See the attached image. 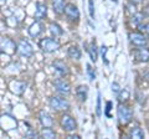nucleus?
Returning a JSON list of instances; mask_svg holds the SVG:
<instances>
[{"label":"nucleus","instance_id":"obj_30","mask_svg":"<svg viewBox=\"0 0 149 139\" xmlns=\"http://www.w3.org/2000/svg\"><path fill=\"white\" fill-rule=\"evenodd\" d=\"M8 24L13 26V27H15L17 25V20H16V17H9L8 19Z\"/></svg>","mask_w":149,"mask_h":139},{"label":"nucleus","instance_id":"obj_10","mask_svg":"<svg viewBox=\"0 0 149 139\" xmlns=\"http://www.w3.org/2000/svg\"><path fill=\"white\" fill-rule=\"evenodd\" d=\"M39 119H40V123L42 124L44 128H51L52 127V124H54L52 118H51V115L46 112V111H40Z\"/></svg>","mask_w":149,"mask_h":139},{"label":"nucleus","instance_id":"obj_24","mask_svg":"<svg viewBox=\"0 0 149 139\" xmlns=\"http://www.w3.org/2000/svg\"><path fill=\"white\" fill-rule=\"evenodd\" d=\"M129 98V92L127 90H122L119 92V95H118V101L119 102H124V101H127Z\"/></svg>","mask_w":149,"mask_h":139},{"label":"nucleus","instance_id":"obj_28","mask_svg":"<svg viewBox=\"0 0 149 139\" xmlns=\"http://www.w3.org/2000/svg\"><path fill=\"white\" fill-rule=\"evenodd\" d=\"M120 91H122V90H120V87H119V85H118L117 82H113V83H112V92H113L114 95L118 96Z\"/></svg>","mask_w":149,"mask_h":139},{"label":"nucleus","instance_id":"obj_22","mask_svg":"<svg viewBox=\"0 0 149 139\" xmlns=\"http://www.w3.org/2000/svg\"><path fill=\"white\" fill-rule=\"evenodd\" d=\"M88 54H90L91 61L96 62L97 61V47H96V42H92L90 45V49H88Z\"/></svg>","mask_w":149,"mask_h":139},{"label":"nucleus","instance_id":"obj_4","mask_svg":"<svg viewBox=\"0 0 149 139\" xmlns=\"http://www.w3.org/2000/svg\"><path fill=\"white\" fill-rule=\"evenodd\" d=\"M49 103L51 106V108H54L55 111H66L70 108L68 102L63 98H60V97H51Z\"/></svg>","mask_w":149,"mask_h":139},{"label":"nucleus","instance_id":"obj_3","mask_svg":"<svg viewBox=\"0 0 149 139\" xmlns=\"http://www.w3.org/2000/svg\"><path fill=\"white\" fill-rule=\"evenodd\" d=\"M117 114H118V119L120 124H128L132 120V112L127 106L119 104L118 109H117Z\"/></svg>","mask_w":149,"mask_h":139},{"label":"nucleus","instance_id":"obj_14","mask_svg":"<svg viewBox=\"0 0 149 139\" xmlns=\"http://www.w3.org/2000/svg\"><path fill=\"white\" fill-rule=\"evenodd\" d=\"M47 15V6L45 4H41V3H37L36 4V9H35V19L36 20H41L46 17Z\"/></svg>","mask_w":149,"mask_h":139},{"label":"nucleus","instance_id":"obj_27","mask_svg":"<svg viewBox=\"0 0 149 139\" xmlns=\"http://www.w3.org/2000/svg\"><path fill=\"white\" fill-rule=\"evenodd\" d=\"M88 11H90L91 19H95V5H93V0H88Z\"/></svg>","mask_w":149,"mask_h":139},{"label":"nucleus","instance_id":"obj_18","mask_svg":"<svg viewBox=\"0 0 149 139\" xmlns=\"http://www.w3.org/2000/svg\"><path fill=\"white\" fill-rule=\"evenodd\" d=\"M67 54L72 60H80L81 58V51H80V49H78L77 46H71V47L68 49Z\"/></svg>","mask_w":149,"mask_h":139},{"label":"nucleus","instance_id":"obj_32","mask_svg":"<svg viewBox=\"0 0 149 139\" xmlns=\"http://www.w3.org/2000/svg\"><path fill=\"white\" fill-rule=\"evenodd\" d=\"M111 108H112V102H107V107H106V112H104L107 117H111V114H109Z\"/></svg>","mask_w":149,"mask_h":139},{"label":"nucleus","instance_id":"obj_5","mask_svg":"<svg viewBox=\"0 0 149 139\" xmlns=\"http://www.w3.org/2000/svg\"><path fill=\"white\" fill-rule=\"evenodd\" d=\"M60 123H61V127L63 128V131H66V132H73L74 129H76V127H77L74 119L68 114H63L61 117Z\"/></svg>","mask_w":149,"mask_h":139},{"label":"nucleus","instance_id":"obj_9","mask_svg":"<svg viewBox=\"0 0 149 139\" xmlns=\"http://www.w3.org/2000/svg\"><path fill=\"white\" fill-rule=\"evenodd\" d=\"M17 49V46H15L14 41L10 40V39H6V38H1V51L8 55H11L15 52V50Z\"/></svg>","mask_w":149,"mask_h":139},{"label":"nucleus","instance_id":"obj_26","mask_svg":"<svg viewBox=\"0 0 149 139\" xmlns=\"http://www.w3.org/2000/svg\"><path fill=\"white\" fill-rule=\"evenodd\" d=\"M86 67H87V75H88V77H90V81H93L96 78L95 71H93V68L91 67V65H86Z\"/></svg>","mask_w":149,"mask_h":139},{"label":"nucleus","instance_id":"obj_2","mask_svg":"<svg viewBox=\"0 0 149 139\" xmlns=\"http://www.w3.org/2000/svg\"><path fill=\"white\" fill-rule=\"evenodd\" d=\"M16 46H17L16 52L20 55V56H22V57H31L32 55H34V49H32V46L27 42V41L20 40Z\"/></svg>","mask_w":149,"mask_h":139},{"label":"nucleus","instance_id":"obj_19","mask_svg":"<svg viewBox=\"0 0 149 139\" xmlns=\"http://www.w3.org/2000/svg\"><path fill=\"white\" fill-rule=\"evenodd\" d=\"M129 137L136 138V139H142V138H144V133L139 127H134V128H132V131H130Z\"/></svg>","mask_w":149,"mask_h":139},{"label":"nucleus","instance_id":"obj_8","mask_svg":"<svg viewBox=\"0 0 149 139\" xmlns=\"http://www.w3.org/2000/svg\"><path fill=\"white\" fill-rule=\"evenodd\" d=\"M55 88L58 93H61L63 96H67V95H70V92H71V86H70V83L66 82L65 80L55 81Z\"/></svg>","mask_w":149,"mask_h":139},{"label":"nucleus","instance_id":"obj_37","mask_svg":"<svg viewBox=\"0 0 149 139\" xmlns=\"http://www.w3.org/2000/svg\"><path fill=\"white\" fill-rule=\"evenodd\" d=\"M113 1H117V0H113Z\"/></svg>","mask_w":149,"mask_h":139},{"label":"nucleus","instance_id":"obj_1","mask_svg":"<svg viewBox=\"0 0 149 139\" xmlns=\"http://www.w3.org/2000/svg\"><path fill=\"white\" fill-rule=\"evenodd\" d=\"M40 49L44 51V52H55V51H57L60 49V42L57 40H55V39H51V38H45L40 41Z\"/></svg>","mask_w":149,"mask_h":139},{"label":"nucleus","instance_id":"obj_17","mask_svg":"<svg viewBox=\"0 0 149 139\" xmlns=\"http://www.w3.org/2000/svg\"><path fill=\"white\" fill-rule=\"evenodd\" d=\"M49 27H50V32L55 36V38H57V36H61L63 34V30L61 29V26H60L58 24H56V22H51Z\"/></svg>","mask_w":149,"mask_h":139},{"label":"nucleus","instance_id":"obj_29","mask_svg":"<svg viewBox=\"0 0 149 139\" xmlns=\"http://www.w3.org/2000/svg\"><path fill=\"white\" fill-rule=\"evenodd\" d=\"M106 52H107V47H106V46L103 45V46H102V47H101V54H102V58H103V62H104V63H108V60L106 58Z\"/></svg>","mask_w":149,"mask_h":139},{"label":"nucleus","instance_id":"obj_7","mask_svg":"<svg viewBox=\"0 0 149 139\" xmlns=\"http://www.w3.org/2000/svg\"><path fill=\"white\" fill-rule=\"evenodd\" d=\"M65 14L72 21H77L80 19V11H78V9L74 4H67L66 8H65Z\"/></svg>","mask_w":149,"mask_h":139},{"label":"nucleus","instance_id":"obj_31","mask_svg":"<svg viewBox=\"0 0 149 139\" xmlns=\"http://www.w3.org/2000/svg\"><path fill=\"white\" fill-rule=\"evenodd\" d=\"M37 136H39V134H37L36 132H34V131H31V129L25 134L26 138H37Z\"/></svg>","mask_w":149,"mask_h":139},{"label":"nucleus","instance_id":"obj_34","mask_svg":"<svg viewBox=\"0 0 149 139\" xmlns=\"http://www.w3.org/2000/svg\"><path fill=\"white\" fill-rule=\"evenodd\" d=\"M144 31L147 32V35H148V39H149V22H148V24H146V29H144Z\"/></svg>","mask_w":149,"mask_h":139},{"label":"nucleus","instance_id":"obj_36","mask_svg":"<svg viewBox=\"0 0 149 139\" xmlns=\"http://www.w3.org/2000/svg\"><path fill=\"white\" fill-rule=\"evenodd\" d=\"M6 0H1V5H4V3H5Z\"/></svg>","mask_w":149,"mask_h":139},{"label":"nucleus","instance_id":"obj_16","mask_svg":"<svg viewBox=\"0 0 149 139\" xmlns=\"http://www.w3.org/2000/svg\"><path fill=\"white\" fill-rule=\"evenodd\" d=\"M52 8H54V11L56 14L65 13V8H66L65 0H52Z\"/></svg>","mask_w":149,"mask_h":139},{"label":"nucleus","instance_id":"obj_13","mask_svg":"<svg viewBox=\"0 0 149 139\" xmlns=\"http://www.w3.org/2000/svg\"><path fill=\"white\" fill-rule=\"evenodd\" d=\"M10 90L13 93L21 95V93H24V91L26 90V83L20 82V81H13L10 83Z\"/></svg>","mask_w":149,"mask_h":139},{"label":"nucleus","instance_id":"obj_25","mask_svg":"<svg viewBox=\"0 0 149 139\" xmlns=\"http://www.w3.org/2000/svg\"><path fill=\"white\" fill-rule=\"evenodd\" d=\"M96 114H97V117H101V93L97 95V104H96Z\"/></svg>","mask_w":149,"mask_h":139},{"label":"nucleus","instance_id":"obj_12","mask_svg":"<svg viewBox=\"0 0 149 139\" xmlns=\"http://www.w3.org/2000/svg\"><path fill=\"white\" fill-rule=\"evenodd\" d=\"M52 67H54V70L58 73L60 76H66V75H68V72H70L68 71V67L65 65V62L60 61V60L52 62Z\"/></svg>","mask_w":149,"mask_h":139},{"label":"nucleus","instance_id":"obj_33","mask_svg":"<svg viewBox=\"0 0 149 139\" xmlns=\"http://www.w3.org/2000/svg\"><path fill=\"white\" fill-rule=\"evenodd\" d=\"M127 8H128V11L132 14V15H134V14L137 13V11H136V6H133L132 4H128V6H127Z\"/></svg>","mask_w":149,"mask_h":139},{"label":"nucleus","instance_id":"obj_35","mask_svg":"<svg viewBox=\"0 0 149 139\" xmlns=\"http://www.w3.org/2000/svg\"><path fill=\"white\" fill-rule=\"evenodd\" d=\"M68 138L70 139H80V137H78V136H70Z\"/></svg>","mask_w":149,"mask_h":139},{"label":"nucleus","instance_id":"obj_20","mask_svg":"<svg viewBox=\"0 0 149 139\" xmlns=\"http://www.w3.org/2000/svg\"><path fill=\"white\" fill-rule=\"evenodd\" d=\"M143 21V14L142 13H136L134 15H132V19H130V24L133 26H139Z\"/></svg>","mask_w":149,"mask_h":139},{"label":"nucleus","instance_id":"obj_23","mask_svg":"<svg viewBox=\"0 0 149 139\" xmlns=\"http://www.w3.org/2000/svg\"><path fill=\"white\" fill-rule=\"evenodd\" d=\"M40 136L42 137V138L52 139V138H55V132H54L51 128H44V131L40 133Z\"/></svg>","mask_w":149,"mask_h":139},{"label":"nucleus","instance_id":"obj_11","mask_svg":"<svg viewBox=\"0 0 149 139\" xmlns=\"http://www.w3.org/2000/svg\"><path fill=\"white\" fill-rule=\"evenodd\" d=\"M134 55H136V58L141 62H148L149 61V49H147L146 46H142V47L137 49Z\"/></svg>","mask_w":149,"mask_h":139},{"label":"nucleus","instance_id":"obj_15","mask_svg":"<svg viewBox=\"0 0 149 139\" xmlns=\"http://www.w3.org/2000/svg\"><path fill=\"white\" fill-rule=\"evenodd\" d=\"M41 32H42V25L39 21H35L34 24H31L29 27V35L31 38H37Z\"/></svg>","mask_w":149,"mask_h":139},{"label":"nucleus","instance_id":"obj_21","mask_svg":"<svg viewBox=\"0 0 149 139\" xmlns=\"http://www.w3.org/2000/svg\"><path fill=\"white\" fill-rule=\"evenodd\" d=\"M76 93L81 101H86L87 99V87L86 86H78L77 90H76Z\"/></svg>","mask_w":149,"mask_h":139},{"label":"nucleus","instance_id":"obj_6","mask_svg":"<svg viewBox=\"0 0 149 139\" xmlns=\"http://www.w3.org/2000/svg\"><path fill=\"white\" fill-rule=\"evenodd\" d=\"M129 40L134 46L137 47H142V46H147V38L142 35L141 32H130Z\"/></svg>","mask_w":149,"mask_h":139}]
</instances>
